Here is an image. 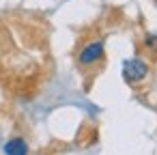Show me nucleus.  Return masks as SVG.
<instances>
[{"instance_id":"nucleus-1","label":"nucleus","mask_w":157,"mask_h":155,"mask_svg":"<svg viewBox=\"0 0 157 155\" xmlns=\"http://www.w3.org/2000/svg\"><path fill=\"white\" fill-rule=\"evenodd\" d=\"M148 76V65L142 58H129L123 63V78L129 84H138Z\"/></svg>"},{"instance_id":"nucleus-2","label":"nucleus","mask_w":157,"mask_h":155,"mask_svg":"<svg viewBox=\"0 0 157 155\" xmlns=\"http://www.w3.org/2000/svg\"><path fill=\"white\" fill-rule=\"evenodd\" d=\"M103 52H105L103 41H90V43H86V45L80 50L78 63H80L82 67H93V65H97V63L103 58Z\"/></svg>"},{"instance_id":"nucleus-3","label":"nucleus","mask_w":157,"mask_h":155,"mask_svg":"<svg viewBox=\"0 0 157 155\" xmlns=\"http://www.w3.org/2000/svg\"><path fill=\"white\" fill-rule=\"evenodd\" d=\"M2 151H5V155H28V142L24 138L15 136V138H9L5 142Z\"/></svg>"},{"instance_id":"nucleus-4","label":"nucleus","mask_w":157,"mask_h":155,"mask_svg":"<svg viewBox=\"0 0 157 155\" xmlns=\"http://www.w3.org/2000/svg\"><path fill=\"white\" fill-rule=\"evenodd\" d=\"M144 45H146L148 50L157 52V35H155V33H148V35L144 37Z\"/></svg>"}]
</instances>
